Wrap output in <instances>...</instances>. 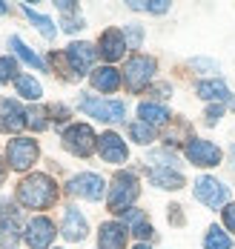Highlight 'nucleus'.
<instances>
[{
    "label": "nucleus",
    "instance_id": "28",
    "mask_svg": "<svg viewBox=\"0 0 235 249\" xmlns=\"http://www.w3.org/2000/svg\"><path fill=\"white\" fill-rule=\"evenodd\" d=\"M26 124L32 126V129H46V112H43V109H29Z\"/></svg>",
    "mask_w": 235,
    "mask_h": 249
},
{
    "label": "nucleus",
    "instance_id": "12",
    "mask_svg": "<svg viewBox=\"0 0 235 249\" xmlns=\"http://www.w3.org/2000/svg\"><path fill=\"white\" fill-rule=\"evenodd\" d=\"M26 126V112L20 109L18 100H0V129L3 132H18Z\"/></svg>",
    "mask_w": 235,
    "mask_h": 249
},
{
    "label": "nucleus",
    "instance_id": "36",
    "mask_svg": "<svg viewBox=\"0 0 235 249\" xmlns=\"http://www.w3.org/2000/svg\"><path fill=\"white\" fill-rule=\"evenodd\" d=\"M0 15H6V6H3V3H0Z\"/></svg>",
    "mask_w": 235,
    "mask_h": 249
},
{
    "label": "nucleus",
    "instance_id": "26",
    "mask_svg": "<svg viewBox=\"0 0 235 249\" xmlns=\"http://www.w3.org/2000/svg\"><path fill=\"white\" fill-rule=\"evenodd\" d=\"M12 244H18V224L15 221H3L0 224V247H12Z\"/></svg>",
    "mask_w": 235,
    "mask_h": 249
},
{
    "label": "nucleus",
    "instance_id": "18",
    "mask_svg": "<svg viewBox=\"0 0 235 249\" xmlns=\"http://www.w3.org/2000/svg\"><path fill=\"white\" fill-rule=\"evenodd\" d=\"M149 180L161 186V189H181L183 186V178L175 169H169V166H163V169H152L149 172Z\"/></svg>",
    "mask_w": 235,
    "mask_h": 249
},
{
    "label": "nucleus",
    "instance_id": "13",
    "mask_svg": "<svg viewBox=\"0 0 235 249\" xmlns=\"http://www.w3.org/2000/svg\"><path fill=\"white\" fill-rule=\"evenodd\" d=\"M66 60L72 63V72H75V75H83V72H89L92 63H95V49H92L89 43H72V46L66 49Z\"/></svg>",
    "mask_w": 235,
    "mask_h": 249
},
{
    "label": "nucleus",
    "instance_id": "38",
    "mask_svg": "<svg viewBox=\"0 0 235 249\" xmlns=\"http://www.w3.org/2000/svg\"><path fill=\"white\" fill-rule=\"evenodd\" d=\"M233 158H235V146H233Z\"/></svg>",
    "mask_w": 235,
    "mask_h": 249
},
{
    "label": "nucleus",
    "instance_id": "37",
    "mask_svg": "<svg viewBox=\"0 0 235 249\" xmlns=\"http://www.w3.org/2000/svg\"><path fill=\"white\" fill-rule=\"evenodd\" d=\"M0 180H3V169H0Z\"/></svg>",
    "mask_w": 235,
    "mask_h": 249
},
{
    "label": "nucleus",
    "instance_id": "19",
    "mask_svg": "<svg viewBox=\"0 0 235 249\" xmlns=\"http://www.w3.org/2000/svg\"><path fill=\"white\" fill-rule=\"evenodd\" d=\"M198 95L204 100H230V89L221 80H201L198 83Z\"/></svg>",
    "mask_w": 235,
    "mask_h": 249
},
{
    "label": "nucleus",
    "instance_id": "5",
    "mask_svg": "<svg viewBox=\"0 0 235 249\" xmlns=\"http://www.w3.org/2000/svg\"><path fill=\"white\" fill-rule=\"evenodd\" d=\"M195 198L204 206H209V209H221L230 200V189L221 180H215V178H198L195 180Z\"/></svg>",
    "mask_w": 235,
    "mask_h": 249
},
{
    "label": "nucleus",
    "instance_id": "25",
    "mask_svg": "<svg viewBox=\"0 0 235 249\" xmlns=\"http://www.w3.org/2000/svg\"><path fill=\"white\" fill-rule=\"evenodd\" d=\"M12 49L18 52V54H20V57L29 63V66H35V69H43V60H40V57H37L32 49H29V46H23V40H20V37H12Z\"/></svg>",
    "mask_w": 235,
    "mask_h": 249
},
{
    "label": "nucleus",
    "instance_id": "22",
    "mask_svg": "<svg viewBox=\"0 0 235 249\" xmlns=\"http://www.w3.org/2000/svg\"><path fill=\"white\" fill-rule=\"evenodd\" d=\"M233 241L227 232H221V226H209L207 232V241H204V249H230Z\"/></svg>",
    "mask_w": 235,
    "mask_h": 249
},
{
    "label": "nucleus",
    "instance_id": "17",
    "mask_svg": "<svg viewBox=\"0 0 235 249\" xmlns=\"http://www.w3.org/2000/svg\"><path fill=\"white\" fill-rule=\"evenodd\" d=\"M92 86L101 89V92H115V89L121 86V75H118V69H112V66H101V69H95V72H92Z\"/></svg>",
    "mask_w": 235,
    "mask_h": 249
},
{
    "label": "nucleus",
    "instance_id": "2",
    "mask_svg": "<svg viewBox=\"0 0 235 249\" xmlns=\"http://www.w3.org/2000/svg\"><path fill=\"white\" fill-rule=\"evenodd\" d=\"M138 178L132 172H118L112 180V189H109V209L112 212H127L132 200L138 198Z\"/></svg>",
    "mask_w": 235,
    "mask_h": 249
},
{
    "label": "nucleus",
    "instance_id": "6",
    "mask_svg": "<svg viewBox=\"0 0 235 249\" xmlns=\"http://www.w3.org/2000/svg\"><path fill=\"white\" fill-rule=\"evenodd\" d=\"M80 109L92 118H101V121H109V124H118L124 121L127 115V106L121 100H98V98H83L80 100Z\"/></svg>",
    "mask_w": 235,
    "mask_h": 249
},
{
    "label": "nucleus",
    "instance_id": "34",
    "mask_svg": "<svg viewBox=\"0 0 235 249\" xmlns=\"http://www.w3.org/2000/svg\"><path fill=\"white\" fill-rule=\"evenodd\" d=\"M218 115H221V106H212V109L207 112V124H215V121H218Z\"/></svg>",
    "mask_w": 235,
    "mask_h": 249
},
{
    "label": "nucleus",
    "instance_id": "27",
    "mask_svg": "<svg viewBox=\"0 0 235 249\" xmlns=\"http://www.w3.org/2000/svg\"><path fill=\"white\" fill-rule=\"evenodd\" d=\"M129 135L138 141V143H149V141L155 138L152 126H146V124H132V126H129Z\"/></svg>",
    "mask_w": 235,
    "mask_h": 249
},
{
    "label": "nucleus",
    "instance_id": "29",
    "mask_svg": "<svg viewBox=\"0 0 235 249\" xmlns=\"http://www.w3.org/2000/svg\"><path fill=\"white\" fill-rule=\"evenodd\" d=\"M18 72V63L12 60V57H0V83H6V80H12Z\"/></svg>",
    "mask_w": 235,
    "mask_h": 249
},
{
    "label": "nucleus",
    "instance_id": "10",
    "mask_svg": "<svg viewBox=\"0 0 235 249\" xmlns=\"http://www.w3.org/2000/svg\"><path fill=\"white\" fill-rule=\"evenodd\" d=\"M54 238V224L49 221V218H32L26 226V244L32 249H46L49 244H52Z\"/></svg>",
    "mask_w": 235,
    "mask_h": 249
},
{
    "label": "nucleus",
    "instance_id": "4",
    "mask_svg": "<svg viewBox=\"0 0 235 249\" xmlns=\"http://www.w3.org/2000/svg\"><path fill=\"white\" fill-rule=\"evenodd\" d=\"M63 146L72 152V155L86 158V155H92V152H95L98 138H95V132H92L86 124H75V126H69V129L63 132Z\"/></svg>",
    "mask_w": 235,
    "mask_h": 249
},
{
    "label": "nucleus",
    "instance_id": "11",
    "mask_svg": "<svg viewBox=\"0 0 235 249\" xmlns=\"http://www.w3.org/2000/svg\"><path fill=\"white\" fill-rule=\"evenodd\" d=\"M98 149H101V158H104L106 163H124L127 160V143L115 135V132H104L101 138H98Z\"/></svg>",
    "mask_w": 235,
    "mask_h": 249
},
{
    "label": "nucleus",
    "instance_id": "20",
    "mask_svg": "<svg viewBox=\"0 0 235 249\" xmlns=\"http://www.w3.org/2000/svg\"><path fill=\"white\" fill-rule=\"evenodd\" d=\"M138 115L144 118V124L146 126L166 124V118H169V112H166L163 106H158V103H141V106H138Z\"/></svg>",
    "mask_w": 235,
    "mask_h": 249
},
{
    "label": "nucleus",
    "instance_id": "32",
    "mask_svg": "<svg viewBox=\"0 0 235 249\" xmlns=\"http://www.w3.org/2000/svg\"><path fill=\"white\" fill-rule=\"evenodd\" d=\"M129 40H132V46H141V26L138 23L129 26Z\"/></svg>",
    "mask_w": 235,
    "mask_h": 249
},
{
    "label": "nucleus",
    "instance_id": "9",
    "mask_svg": "<svg viewBox=\"0 0 235 249\" xmlns=\"http://www.w3.org/2000/svg\"><path fill=\"white\" fill-rule=\"evenodd\" d=\"M186 158L195 163V166H215V163H221V149L215 146V143H209V141H189L186 143Z\"/></svg>",
    "mask_w": 235,
    "mask_h": 249
},
{
    "label": "nucleus",
    "instance_id": "8",
    "mask_svg": "<svg viewBox=\"0 0 235 249\" xmlns=\"http://www.w3.org/2000/svg\"><path fill=\"white\" fill-rule=\"evenodd\" d=\"M69 192L78 195V198H86V200H101L106 192V183L101 175H92V172H83L78 178H72L69 183Z\"/></svg>",
    "mask_w": 235,
    "mask_h": 249
},
{
    "label": "nucleus",
    "instance_id": "21",
    "mask_svg": "<svg viewBox=\"0 0 235 249\" xmlns=\"http://www.w3.org/2000/svg\"><path fill=\"white\" fill-rule=\"evenodd\" d=\"M15 86H18V92H20L23 98H29V100H37L40 95H43L40 83H37L35 77H29V75H18L15 77Z\"/></svg>",
    "mask_w": 235,
    "mask_h": 249
},
{
    "label": "nucleus",
    "instance_id": "30",
    "mask_svg": "<svg viewBox=\"0 0 235 249\" xmlns=\"http://www.w3.org/2000/svg\"><path fill=\"white\" fill-rule=\"evenodd\" d=\"M224 224L230 232H235V203H227L224 206Z\"/></svg>",
    "mask_w": 235,
    "mask_h": 249
},
{
    "label": "nucleus",
    "instance_id": "35",
    "mask_svg": "<svg viewBox=\"0 0 235 249\" xmlns=\"http://www.w3.org/2000/svg\"><path fill=\"white\" fill-rule=\"evenodd\" d=\"M135 249H149V247H146V244H138V247H135Z\"/></svg>",
    "mask_w": 235,
    "mask_h": 249
},
{
    "label": "nucleus",
    "instance_id": "16",
    "mask_svg": "<svg viewBox=\"0 0 235 249\" xmlns=\"http://www.w3.org/2000/svg\"><path fill=\"white\" fill-rule=\"evenodd\" d=\"M63 238H66V241H83V238H86V218L80 215L78 209H66V218H63Z\"/></svg>",
    "mask_w": 235,
    "mask_h": 249
},
{
    "label": "nucleus",
    "instance_id": "24",
    "mask_svg": "<svg viewBox=\"0 0 235 249\" xmlns=\"http://www.w3.org/2000/svg\"><path fill=\"white\" fill-rule=\"evenodd\" d=\"M23 12H26V18H29V20H32L35 26H37V29H40V32H43L46 37H54V23L49 20V18H43V15H37V12H35L32 6H23Z\"/></svg>",
    "mask_w": 235,
    "mask_h": 249
},
{
    "label": "nucleus",
    "instance_id": "3",
    "mask_svg": "<svg viewBox=\"0 0 235 249\" xmlns=\"http://www.w3.org/2000/svg\"><path fill=\"white\" fill-rule=\"evenodd\" d=\"M152 72H155V60L146 57V54H135L127 60L124 66V77H127V86L132 92H141L149 80H152Z\"/></svg>",
    "mask_w": 235,
    "mask_h": 249
},
{
    "label": "nucleus",
    "instance_id": "23",
    "mask_svg": "<svg viewBox=\"0 0 235 249\" xmlns=\"http://www.w3.org/2000/svg\"><path fill=\"white\" fill-rule=\"evenodd\" d=\"M129 9H135V12H152V15H163V12L169 9V3H166V0H132Z\"/></svg>",
    "mask_w": 235,
    "mask_h": 249
},
{
    "label": "nucleus",
    "instance_id": "7",
    "mask_svg": "<svg viewBox=\"0 0 235 249\" xmlns=\"http://www.w3.org/2000/svg\"><path fill=\"white\" fill-rule=\"evenodd\" d=\"M6 158H9V166L12 169L23 172V169H29L35 163V158H37V143L29 141V138H15L6 146Z\"/></svg>",
    "mask_w": 235,
    "mask_h": 249
},
{
    "label": "nucleus",
    "instance_id": "33",
    "mask_svg": "<svg viewBox=\"0 0 235 249\" xmlns=\"http://www.w3.org/2000/svg\"><path fill=\"white\" fill-rule=\"evenodd\" d=\"M49 112H52V115H57L54 121H66V118H69V109H66V106H52Z\"/></svg>",
    "mask_w": 235,
    "mask_h": 249
},
{
    "label": "nucleus",
    "instance_id": "31",
    "mask_svg": "<svg viewBox=\"0 0 235 249\" xmlns=\"http://www.w3.org/2000/svg\"><path fill=\"white\" fill-rule=\"evenodd\" d=\"M63 29L66 32H78V29H83V20L80 18H63Z\"/></svg>",
    "mask_w": 235,
    "mask_h": 249
},
{
    "label": "nucleus",
    "instance_id": "14",
    "mask_svg": "<svg viewBox=\"0 0 235 249\" xmlns=\"http://www.w3.org/2000/svg\"><path fill=\"white\" fill-rule=\"evenodd\" d=\"M124 52H127V40H124V32H118V29H106L104 35H101V54H104V60H121L124 57Z\"/></svg>",
    "mask_w": 235,
    "mask_h": 249
},
{
    "label": "nucleus",
    "instance_id": "1",
    "mask_svg": "<svg viewBox=\"0 0 235 249\" xmlns=\"http://www.w3.org/2000/svg\"><path fill=\"white\" fill-rule=\"evenodd\" d=\"M54 198H57V186L49 175H29L18 186V200L29 209H46L54 203Z\"/></svg>",
    "mask_w": 235,
    "mask_h": 249
},
{
    "label": "nucleus",
    "instance_id": "15",
    "mask_svg": "<svg viewBox=\"0 0 235 249\" xmlns=\"http://www.w3.org/2000/svg\"><path fill=\"white\" fill-rule=\"evenodd\" d=\"M98 241H101V249H124L127 247V226L109 221V224L101 226Z\"/></svg>",
    "mask_w": 235,
    "mask_h": 249
}]
</instances>
